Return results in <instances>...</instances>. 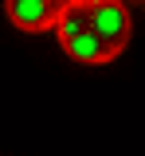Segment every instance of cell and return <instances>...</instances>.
Segmentation results:
<instances>
[{
    "mask_svg": "<svg viewBox=\"0 0 145 156\" xmlns=\"http://www.w3.org/2000/svg\"><path fill=\"white\" fill-rule=\"evenodd\" d=\"M86 12V27L94 35H102L118 55L129 47L133 35V16H129V0H79Z\"/></svg>",
    "mask_w": 145,
    "mask_h": 156,
    "instance_id": "1",
    "label": "cell"
},
{
    "mask_svg": "<svg viewBox=\"0 0 145 156\" xmlns=\"http://www.w3.org/2000/svg\"><path fill=\"white\" fill-rule=\"evenodd\" d=\"M67 4L71 0H4V12L12 20V27L39 35V31H55L59 27Z\"/></svg>",
    "mask_w": 145,
    "mask_h": 156,
    "instance_id": "2",
    "label": "cell"
},
{
    "mask_svg": "<svg viewBox=\"0 0 145 156\" xmlns=\"http://www.w3.org/2000/svg\"><path fill=\"white\" fill-rule=\"evenodd\" d=\"M59 47H63V55H71L75 62H86V66H106V62L118 58V51H114L102 35H94L90 27H83V31H75V35L59 39Z\"/></svg>",
    "mask_w": 145,
    "mask_h": 156,
    "instance_id": "3",
    "label": "cell"
}]
</instances>
